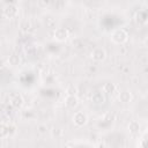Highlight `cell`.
Segmentation results:
<instances>
[{"label": "cell", "instance_id": "obj_15", "mask_svg": "<svg viewBox=\"0 0 148 148\" xmlns=\"http://www.w3.org/2000/svg\"><path fill=\"white\" fill-rule=\"evenodd\" d=\"M77 92V88L74 84H69L66 88V95H76Z\"/></svg>", "mask_w": 148, "mask_h": 148}, {"label": "cell", "instance_id": "obj_10", "mask_svg": "<svg viewBox=\"0 0 148 148\" xmlns=\"http://www.w3.org/2000/svg\"><path fill=\"white\" fill-rule=\"evenodd\" d=\"M128 131H130V133H132V134L139 133V132H140V123L136 121V120L130 121V124H128Z\"/></svg>", "mask_w": 148, "mask_h": 148}, {"label": "cell", "instance_id": "obj_1", "mask_svg": "<svg viewBox=\"0 0 148 148\" xmlns=\"http://www.w3.org/2000/svg\"><path fill=\"white\" fill-rule=\"evenodd\" d=\"M128 39V34L124 29H116L111 34V40L116 44H124Z\"/></svg>", "mask_w": 148, "mask_h": 148}, {"label": "cell", "instance_id": "obj_4", "mask_svg": "<svg viewBox=\"0 0 148 148\" xmlns=\"http://www.w3.org/2000/svg\"><path fill=\"white\" fill-rule=\"evenodd\" d=\"M90 57L92 60L95 61H103L106 57V52L103 47H95L91 52H90Z\"/></svg>", "mask_w": 148, "mask_h": 148}, {"label": "cell", "instance_id": "obj_6", "mask_svg": "<svg viewBox=\"0 0 148 148\" xmlns=\"http://www.w3.org/2000/svg\"><path fill=\"white\" fill-rule=\"evenodd\" d=\"M53 38L58 42H64L68 38V31L65 28H56L53 31Z\"/></svg>", "mask_w": 148, "mask_h": 148}, {"label": "cell", "instance_id": "obj_7", "mask_svg": "<svg viewBox=\"0 0 148 148\" xmlns=\"http://www.w3.org/2000/svg\"><path fill=\"white\" fill-rule=\"evenodd\" d=\"M79 104V98L76 95H66L65 98V105L68 109H74Z\"/></svg>", "mask_w": 148, "mask_h": 148}, {"label": "cell", "instance_id": "obj_5", "mask_svg": "<svg viewBox=\"0 0 148 148\" xmlns=\"http://www.w3.org/2000/svg\"><path fill=\"white\" fill-rule=\"evenodd\" d=\"M73 121H74V124H75L76 126L81 127V126H83V125L87 124L88 117H87V114H86L84 112L77 111V112H75L74 116H73Z\"/></svg>", "mask_w": 148, "mask_h": 148}, {"label": "cell", "instance_id": "obj_9", "mask_svg": "<svg viewBox=\"0 0 148 148\" xmlns=\"http://www.w3.org/2000/svg\"><path fill=\"white\" fill-rule=\"evenodd\" d=\"M118 98H119V101L123 102V103H128V102H131V99H132V94H131L128 90H123V91L118 95Z\"/></svg>", "mask_w": 148, "mask_h": 148}, {"label": "cell", "instance_id": "obj_13", "mask_svg": "<svg viewBox=\"0 0 148 148\" xmlns=\"http://www.w3.org/2000/svg\"><path fill=\"white\" fill-rule=\"evenodd\" d=\"M116 91V86L113 83H105L103 86V92L106 94H113Z\"/></svg>", "mask_w": 148, "mask_h": 148}, {"label": "cell", "instance_id": "obj_14", "mask_svg": "<svg viewBox=\"0 0 148 148\" xmlns=\"http://www.w3.org/2000/svg\"><path fill=\"white\" fill-rule=\"evenodd\" d=\"M8 134H9L8 126H7V125H5V124H0V139L6 138Z\"/></svg>", "mask_w": 148, "mask_h": 148}, {"label": "cell", "instance_id": "obj_8", "mask_svg": "<svg viewBox=\"0 0 148 148\" xmlns=\"http://www.w3.org/2000/svg\"><path fill=\"white\" fill-rule=\"evenodd\" d=\"M91 102L96 105H101L105 102V96H104V92L101 91V90H97L95 92H92L91 95Z\"/></svg>", "mask_w": 148, "mask_h": 148}, {"label": "cell", "instance_id": "obj_12", "mask_svg": "<svg viewBox=\"0 0 148 148\" xmlns=\"http://www.w3.org/2000/svg\"><path fill=\"white\" fill-rule=\"evenodd\" d=\"M8 64H9L10 66H17V65L20 64V56H17V54H15V53L10 54L9 58H8Z\"/></svg>", "mask_w": 148, "mask_h": 148}, {"label": "cell", "instance_id": "obj_2", "mask_svg": "<svg viewBox=\"0 0 148 148\" xmlns=\"http://www.w3.org/2000/svg\"><path fill=\"white\" fill-rule=\"evenodd\" d=\"M2 13H3V16L6 18H14L18 14V7L15 3H8L3 7Z\"/></svg>", "mask_w": 148, "mask_h": 148}, {"label": "cell", "instance_id": "obj_11", "mask_svg": "<svg viewBox=\"0 0 148 148\" xmlns=\"http://www.w3.org/2000/svg\"><path fill=\"white\" fill-rule=\"evenodd\" d=\"M135 20L139 24H145L147 22V14L145 12H138L135 15Z\"/></svg>", "mask_w": 148, "mask_h": 148}, {"label": "cell", "instance_id": "obj_3", "mask_svg": "<svg viewBox=\"0 0 148 148\" xmlns=\"http://www.w3.org/2000/svg\"><path fill=\"white\" fill-rule=\"evenodd\" d=\"M23 97L20 95V94H17V92H12L10 95H9V104L13 106V108H15V109H20V108H22V105H23Z\"/></svg>", "mask_w": 148, "mask_h": 148}]
</instances>
